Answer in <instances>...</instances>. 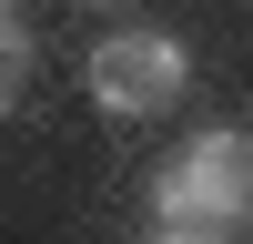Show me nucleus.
<instances>
[{"instance_id": "obj_1", "label": "nucleus", "mask_w": 253, "mask_h": 244, "mask_svg": "<svg viewBox=\"0 0 253 244\" xmlns=\"http://www.w3.org/2000/svg\"><path fill=\"white\" fill-rule=\"evenodd\" d=\"M152 214L172 224V234L243 224V214H253V132H193V142L152 173Z\"/></svg>"}, {"instance_id": "obj_2", "label": "nucleus", "mask_w": 253, "mask_h": 244, "mask_svg": "<svg viewBox=\"0 0 253 244\" xmlns=\"http://www.w3.org/2000/svg\"><path fill=\"white\" fill-rule=\"evenodd\" d=\"M182 81H193V51L172 31H112L91 51V102L112 122H162L182 102Z\"/></svg>"}, {"instance_id": "obj_3", "label": "nucleus", "mask_w": 253, "mask_h": 244, "mask_svg": "<svg viewBox=\"0 0 253 244\" xmlns=\"http://www.w3.org/2000/svg\"><path fill=\"white\" fill-rule=\"evenodd\" d=\"M31 20H20V0H0V122L20 112V92H31Z\"/></svg>"}, {"instance_id": "obj_4", "label": "nucleus", "mask_w": 253, "mask_h": 244, "mask_svg": "<svg viewBox=\"0 0 253 244\" xmlns=\"http://www.w3.org/2000/svg\"><path fill=\"white\" fill-rule=\"evenodd\" d=\"M152 244H223V234H152Z\"/></svg>"}, {"instance_id": "obj_5", "label": "nucleus", "mask_w": 253, "mask_h": 244, "mask_svg": "<svg viewBox=\"0 0 253 244\" xmlns=\"http://www.w3.org/2000/svg\"><path fill=\"white\" fill-rule=\"evenodd\" d=\"M91 10H122V0H91Z\"/></svg>"}]
</instances>
